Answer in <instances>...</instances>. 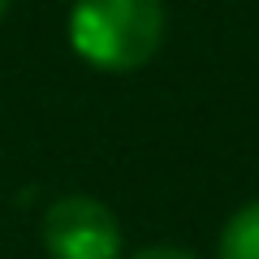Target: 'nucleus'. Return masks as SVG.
Returning <instances> with one entry per match:
<instances>
[{"label": "nucleus", "instance_id": "f257e3e1", "mask_svg": "<svg viewBox=\"0 0 259 259\" xmlns=\"http://www.w3.org/2000/svg\"><path fill=\"white\" fill-rule=\"evenodd\" d=\"M164 44L160 0H74L69 48L95 69L130 74L147 65Z\"/></svg>", "mask_w": 259, "mask_h": 259}, {"label": "nucleus", "instance_id": "f03ea898", "mask_svg": "<svg viewBox=\"0 0 259 259\" xmlns=\"http://www.w3.org/2000/svg\"><path fill=\"white\" fill-rule=\"evenodd\" d=\"M39 238L52 259H117L121 225L108 203L91 194H65L39 221Z\"/></svg>", "mask_w": 259, "mask_h": 259}, {"label": "nucleus", "instance_id": "20e7f679", "mask_svg": "<svg viewBox=\"0 0 259 259\" xmlns=\"http://www.w3.org/2000/svg\"><path fill=\"white\" fill-rule=\"evenodd\" d=\"M134 259H199V255H190V250H182V246H147Z\"/></svg>", "mask_w": 259, "mask_h": 259}, {"label": "nucleus", "instance_id": "7ed1b4c3", "mask_svg": "<svg viewBox=\"0 0 259 259\" xmlns=\"http://www.w3.org/2000/svg\"><path fill=\"white\" fill-rule=\"evenodd\" d=\"M216 259H259V199L242 203L225 221L221 242H216Z\"/></svg>", "mask_w": 259, "mask_h": 259}, {"label": "nucleus", "instance_id": "39448f33", "mask_svg": "<svg viewBox=\"0 0 259 259\" xmlns=\"http://www.w3.org/2000/svg\"><path fill=\"white\" fill-rule=\"evenodd\" d=\"M9 5H13V0H0V18H5V13H9Z\"/></svg>", "mask_w": 259, "mask_h": 259}]
</instances>
